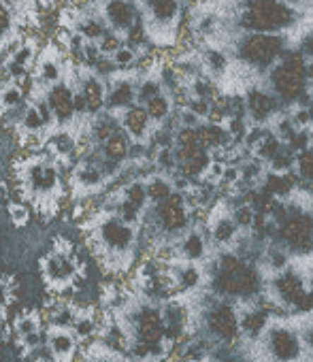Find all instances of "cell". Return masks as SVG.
Listing matches in <instances>:
<instances>
[{
  "mask_svg": "<svg viewBox=\"0 0 313 362\" xmlns=\"http://www.w3.org/2000/svg\"><path fill=\"white\" fill-rule=\"evenodd\" d=\"M73 69V60L64 54V49L56 41H47L30 71V94L28 98L45 96L54 86L64 81L69 71Z\"/></svg>",
  "mask_w": 313,
  "mask_h": 362,
  "instance_id": "6da1fadb",
  "label": "cell"
},
{
  "mask_svg": "<svg viewBox=\"0 0 313 362\" xmlns=\"http://www.w3.org/2000/svg\"><path fill=\"white\" fill-rule=\"evenodd\" d=\"M22 184L28 190H33L28 194V199H33L39 205H45L47 209H58V197H60V177L56 173V168L52 166V162H47L45 158H35L28 162V166L24 168L22 175Z\"/></svg>",
  "mask_w": 313,
  "mask_h": 362,
  "instance_id": "7a4b0ae2",
  "label": "cell"
},
{
  "mask_svg": "<svg viewBox=\"0 0 313 362\" xmlns=\"http://www.w3.org/2000/svg\"><path fill=\"white\" fill-rule=\"evenodd\" d=\"M58 28L60 30H71L75 35H79L85 43H96L109 33L105 28V24L100 22V18L85 5L79 3H69L62 7L60 16H58Z\"/></svg>",
  "mask_w": 313,
  "mask_h": 362,
  "instance_id": "3957f363",
  "label": "cell"
},
{
  "mask_svg": "<svg viewBox=\"0 0 313 362\" xmlns=\"http://www.w3.org/2000/svg\"><path fill=\"white\" fill-rule=\"evenodd\" d=\"M90 9L100 18V22L105 24V28L109 33L122 37L124 43H126L128 33L134 26H141L138 24L141 18H138V11H136L132 0H105V3H100L96 7H90Z\"/></svg>",
  "mask_w": 313,
  "mask_h": 362,
  "instance_id": "277c9868",
  "label": "cell"
},
{
  "mask_svg": "<svg viewBox=\"0 0 313 362\" xmlns=\"http://www.w3.org/2000/svg\"><path fill=\"white\" fill-rule=\"evenodd\" d=\"M73 79H75V64L60 81L45 94V103L52 111L54 119V132L58 130H69L73 124H77V113H75V98H73Z\"/></svg>",
  "mask_w": 313,
  "mask_h": 362,
  "instance_id": "5b68a950",
  "label": "cell"
},
{
  "mask_svg": "<svg viewBox=\"0 0 313 362\" xmlns=\"http://www.w3.org/2000/svg\"><path fill=\"white\" fill-rule=\"evenodd\" d=\"M41 52V43L35 35H26L5 58H3V73L5 79H13L24 83L26 79H30V71L35 66V60Z\"/></svg>",
  "mask_w": 313,
  "mask_h": 362,
  "instance_id": "8992f818",
  "label": "cell"
},
{
  "mask_svg": "<svg viewBox=\"0 0 313 362\" xmlns=\"http://www.w3.org/2000/svg\"><path fill=\"white\" fill-rule=\"evenodd\" d=\"M290 20V9L273 3V0H249V9L243 16V26L249 30H273Z\"/></svg>",
  "mask_w": 313,
  "mask_h": 362,
  "instance_id": "52a82bcc",
  "label": "cell"
},
{
  "mask_svg": "<svg viewBox=\"0 0 313 362\" xmlns=\"http://www.w3.org/2000/svg\"><path fill=\"white\" fill-rule=\"evenodd\" d=\"M75 75L90 115H98L107 107V77L85 64H75Z\"/></svg>",
  "mask_w": 313,
  "mask_h": 362,
  "instance_id": "ba28073f",
  "label": "cell"
},
{
  "mask_svg": "<svg viewBox=\"0 0 313 362\" xmlns=\"http://www.w3.org/2000/svg\"><path fill=\"white\" fill-rule=\"evenodd\" d=\"M256 275L245 269L237 258L226 256L220 264L218 286L228 294H252L256 290Z\"/></svg>",
  "mask_w": 313,
  "mask_h": 362,
  "instance_id": "9c48e42d",
  "label": "cell"
},
{
  "mask_svg": "<svg viewBox=\"0 0 313 362\" xmlns=\"http://www.w3.org/2000/svg\"><path fill=\"white\" fill-rule=\"evenodd\" d=\"M94 241H98V247L102 254V250L107 252H113V254H119L124 250L130 247V241H132V230L117 218H109L102 222V226L96 230L94 235Z\"/></svg>",
  "mask_w": 313,
  "mask_h": 362,
  "instance_id": "30bf717a",
  "label": "cell"
},
{
  "mask_svg": "<svg viewBox=\"0 0 313 362\" xmlns=\"http://www.w3.org/2000/svg\"><path fill=\"white\" fill-rule=\"evenodd\" d=\"M24 37V26L20 24L16 11L5 0H0V62Z\"/></svg>",
  "mask_w": 313,
  "mask_h": 362,
  "instance_id": "8fae6325",
  "label": "cell"
},
{
  "mask_svg": "<svg viewBox=\"0 0 313 362\" xmlns=\"http://www.w3.org/2000/svg\"><path fill=\"white\" fill-rule=\"evenodd\" d=\"M302 71H305L302 60L300 58H290L281 69L275 71V75H273L275 88L285 98H294L302 88Z\"/></svg>",
  "mask_w": 313,
  "mask_h": 362,
  "instance_id": "7c38bea8",
  "label": "cell"
},
{
  "mask_svg": "<svg viewBox=\"0 0 313 362\" xmlns=\"http://www.w3.org/2000/svg\"><path fill=\"white\" fill-rule=\"evenodd\" d=\"M281 49V43L279 39H273V37H252L245 41L241 54L252 60V62H260V64H266L273 60V56Z\"/></svg>",
  "mask_w": 313,
  "mask_h": 362,
  "instance_id": "4fadbf2b",
  "label": "cell"
},
{
  "mask_svg": "<svg viewBox=\"0 0 313 362\" xmlns=\"http://www.w3.org/2000/svg\"><path fill=\"white\" fill-rule=\"evenodd\" d=\"M73 277H75L73 262L66 256H58V254H49L47 256V260H45V279L54 288L62 290V288L71 286Z\"/></svg>",
  "mask_w": 313,
  "mask_h": 362,
  "instance_id": "5bb4252c",
  "label": "cell"
},
{
  "mask_svg": "<svg viewBox=\"0 0 313 362\" xmlns=\"http://www.w3.org/2000/svg\"><path fill=\"white\" fill-rule=\"evenodd\" d=\"M5 3L16 11L24 30L41 28V5L39 0H5Z\"/></svg>",
  "mask_w": 313,
  "mask_h": 362,
  "instance_id": "9a60e30c",
  "label": "cell"
},
{
  "mask_svg": "<svg viewBox=\"0 0 313 362\" xmlns=\"http://www.w3.org/2000/svg\"><path fill=\"white\" fill-rule=\"evenodd\" d=\"M24 100H26L24 83L13 81V79H5L0 83V115H7V113L16 111Z\"/></svg>",
  "mask_w": 313,
  "mask_h": 362,
  "instance_id": "2e32d148",
  "label": "cell"
},
{
  "mask_svg": "<svg viewBox=\"0 0 313 362\" xmlns=\"http://www.w3.org/2000/svg\"><path fill=\"white\" fill-rule=\"evenodd\" d=\"M49 347L58 362H71L75 347H77V339L69 330H62L60 326H56V330L49 334Z\"/></svg>",
  "mask_w": 313,
  "mask_h": 362,
  "instance_id": "e0dca14e",
  "label": "cell"
},
{
  "mask_svg": "<svg viewBox=\"0 0 313 362\" xmlns=\"http://www.w3.org/2000/svg\"><path fill=\"white\" fill-rule=\"evenodd\" d=\"M122 124L132 139H141L149 126V115L143 107H130L122 111Z\"/></svg>",
  "mask_w": 313,
  "mask_h": 362,
  "instance_id": "ac0fdd59",
  "label": "cell"
},
{
  "mask_svg": "<svg viewBox=\"0 0 313 362\" xmlns=\"http://www.w3.org/2000/svg\"><path fill=\"white\" fill-rule=\"evenodd\" d=\"M138 337L151 345V343H158L163 337V320L155 311H143L141 320H138Z\"/></svg>",
  "mask_w": 313,
  "mask_h": 362,
  "instance_id": "d6986e66",
  "label": "cell"
},
{
  "mask_svg": "<svg viewBox=\"0 0 313 362\" xmlns=\"http://www.w3.org/2000/svg\"><path fill=\"white\" fill-rule=\"evenodd\" d=\"M160 218L165 222L167 228L175 230V228H182L184 222H186V214H184V203L179 197H169L167 201H163L160 205Z\"/></svg>",
  "mask_w": 313,
  "mask_h": 362,
  "instance_id": "ffe728a7",
  "label": "cell"
},
{
  "mask_svg": "<svg viewBox=\"0 0 313 362\" xmlns=\"http://www.w3.org/2000/svg\"><path fill=\"white\" fill-rule=\"evenodd\" d=\"M211 328L218 332V334H222V337H226V339H230L235 332H237V317H235V313L228 309V307H220V309H215L213 313H211Z\"/></svg>",
  "mask_w": 313,
  "mask_h": 362,
  "instance_id": "44dd1931",
  "label": "cell"
},
{
  "mask_svg": "<svg viewBox=\"0 0 313 362\" xmlns=\"http://www.w3.org/2000/svg\"><path fill=\"white\" fill-rule=\"evenodd\" d=\"M309 233H311V220L309 218H296V220H290L285 222L281 235L285 241H290L292 245H300L309 239Z\"/></svg>",
  "mask_w": 313,
  "mask_h": 362,
  "instance_id": "7402d4cb",
  "label": "cell"
},
{
  "mask_svg": "<svg viewBox=\"0 0 313 362\" xmlns=\"http://www.w3.org/2000/svg\"><path fill=\"white\" fill-rule=\"evenodd\" d=\"M273 349L281 360H290L298 354V343L290 332H275L273 334Z\"/></svg>",
  "mask_w": 313,
  "mask_h": 362,
  "instance_id": "603a6c76",
  "label": "cell"
},
{
  "mask_svg": "<svg viewBox=\"0 0 313 362\" xmlns=\"http://www.w3.org/2000/svg\"><path fill=\"white\" fill-rule=\"evenodd\" d=\"M105 153L111 158V160H122L126 153H128V143H126V136L115 130L107 141H105Z\"/></svg>",
  "mask_w": 313,
  "mask_h": 362,
  "instance_id": "cb8c5ba5",
  "label": "cell"
},
{
  "mask_svg": "<svg viewBox=\"0 0 313 362\" xmlns=\"http://www.w3.org/2000/svg\"><path fill=\"white\" fill-rule=\"evenodd\" d=\"M75 181L79 184V188H96L100 186V181H102V173L96 168V166H81L77 173H75Z\"/></svg>",
  "mask_w": 313,
  "mask_h": 362,
  "instance_id": "d4e9b609",
  "label": "cell"
},
{
  "mask_svg": "<svg viewBox=\"0 0 313 362\" xmlns=\"http://www.w3.org/2000/svg\"><path fill=\"white\" fill-rule=\"evenodd\" d=\"M109 62L113 64L115 71H124V69H128V66H132V64L136 62V52L132 49V45H126V43H124V45L111 56Z\"/></svg>",
  "mask_w": 313,
  "mask_h": 362,
  "instance_id": "484cf974",
  "label": "cell"
},
{
  "mask_svg": "<svg viewBox=\"0 0 313 362\" xmlns=\"http://www.w3.org/2000/svg\"><path fill=\"white\" fill-rule=\"evenodd\" d=\"M279 290H281V294L290 300V303H300L302 298H305V290H302V286L294 279V277H283L281 281H279Z\"/></svg>",
  "mask_w": 313,
  "mask_h": 362,
  "instance_id": "4316f807",
  "label": "cell"
},
{
  "mask_svg": "<svg viewBox=\"0 0 313 362\" xmlns=\"http://www.w3.org/2000/svg\"><path fill=\"white\" fill-rule=\"evenodd\" d=\"M169 109H171V107H169V98L163 96V94H158L155 98H151V100L147 103V107H145L149 119H165V117L169 115Z\"/></svg>",
  "mask_w": 313,
  "mask_h": 362,
  "instance_id": "83f0119b",
  "label": "cell"
},
{
  "mask_svg": "<svg viewBox=\"0 0 313 362\" xmlns=\"http://www.w3.org/2000/svg\"><path fill=\"white\" fill-rule=\"evenodd\" d=\"M122 45H124V39H122V37H117V35H113V33H107V35L98 41V52H100V56H102L105 60H111V56H113Z\"/></svg>",
  "mask_w": 313,
  "mask_h": 362,
  "instance_id": "f1b7e54d",
  "label": "cell"
},
{
  "mask_svg": "<svg viewBox=\"0 0 313 362\" xmlns=\"http://www.w3.org/2000/svg\"><path fill=\"white\" fill-rule=\"evenodd\" d=\"M196 134H199L201 147H215V145H220L224 141V132L218 126H207V128H203Z\"/></svg>",
  "mask_w": 313,
  "mask_h": 362,
  "instance_id": "f546056e",
  "label": "cell"
},
{
  "mask_svg": "<svg viewBox=\"0 0 313 362\" xmlns=\"http://www.w3.org/2000/svg\"><path fill=\"white\" fill-rule=\"evenodd\" d=\"M249 109L256 113V115H266L271 109H273V100L268 98V96H264V94H260V92H256V94H252L249 96Z\"/></svg>",
  "mask_w": 313,
  "mask_h": 362,
  "instance_id": "4dcf8cb0",
  "label": "cell"
},
{
  "mask_svg": "<svg viewBox=\"0 0 313 362\" xmlns=\"http://www.w3.org/2000/svg\"><path fill=\"white\" fill-rule=\"evenodd\" d=\"M37 317H33L30 313H22L18 320H16V328L22 337H33L37 334Z\"/></svg>",
  "mask_w": 313,
  "mask_h": 362,
  "instance_id": "1f68e13d",
  "label": "cell"
},
{
  "mask_svg": "<svg viewBox=\"0 0 313 362\" xmlns=\"http://www.w3.org/2000/svg\"><path fill=\"white\" fill-rule=\"evenodd\" d=\"M113 132H115V126H113L111 122H107V119H98V117H96V122H94V126H92V134H94V139H96V141L105 143Z\"/></svg>",
  "mask_w": 313,
  "mask_h": 362,
  "instance_id": "d6a6232c",
  "label": "cell"
},
{
  "mask_svg": "<svg viewBox=\"0 0 313 362\" xmlns=\"http://www.w3.org/2000/svg\"><path fill=\"white\" fill-rule=\"evenodd\" d=\"M149 197L155 199V201H167L169 199V186L165 181H153L149 186Z\"/></svg>",
  "mask_w": 313,
  "mask_h": 362,
  "instance_id": "836d02e7",
  "label": "cell"
},
{
  "mask_svg": "<svg viewBox=\"0 0 313 362\" xmlns=\"http://www.w3.org/2000/svg\"><path fill=\"white\" fill-rule=\"evenodd\" d=\"M298 166H300V173L307 177V179H313V153H302L298 158Z\"/></svg>",
  "mask_w": 313,
  "mask_h": 362,
  "instance_id": "e575fe53",
  "label": "cell"
},
{
  "mask_svg": "<svg viewBox=\"0 0 313 362\" xmlns=\"http://www.w3.org/2000/svg\"><path fill=\"white\" fill-rule=\"evenodd\" d=\"M186 254H188L190 258H199V256L203 254V241H201L199 237L188 239V241H186Z\"/></svg>",
  "mask_w": 313,
  "mask_h": 362,
  "instance_id": "d590c367",
  "label": "cell"
},
{
  "mask_svg": "<svg viewBox=\"0 0 313 362\" xmlns=\"http://www.w3.org/2000/svg\"><path fill=\"white\" fill-rule=\"evenodd\" d=\"M11 218H13V222L18 226H24L26 220H28V214H26V209L22 205H11Z\"/></svg>",
  "mask_w": 313,
  "mask_h": 362,
  "instance_id": "8d00e7d4",
  "label": "cell"
},
{
  "mask_svg": "<svg viewBox=\"0 0 313 362\" xmlns=\"http://www.w3.org/2000/svg\"><path fill=\"white\" fill-rule=\"evenodd\" d=\"M230 235H232V224H228V222H222V224L215 228V237H218L220 241H226Z\"/></svg>",
  "mask_w": 313,
  "mask_h": 362,
  "instance_id": "74e56055",
  "label": "cell"
},
{
  "mask_svg": "<svg viewBox=\"0 0 313 362\" xmlns=\"http://www.w3.org/2000/svg\"><path fill=\"white\" fill-rule=\"evenodd\" d=\"M88 362H126V360H122V358H117V356H111V354H107V356L98 354V356H92Z\"/></svg>",
  "mask_w": 313,
  "mask_h": 362,
  "instance_id": "f35d334b",
  "label": "cell"
},
{
  "mask_svg": "<svg viewBox=\"0 0 313 362\" xmlns=\"http://www.w3.org/2000/svg\"><path fill=\"white\" fill-rule=\"evenodd\" d=\"M262 320H264V315H262V313H260V315H252V317L247 320V324H245V326H247L249 330H258V328H260V324H262Z\"/></svg>",
  "mask_w": 313,
  "mask_h": 362,
  "instance_id": "ab89813d",
  "label": "cell"
},
{
  "mask_svg": "<svg viewBox=\"0 0 313 362\" xmlns=\"http://www.w3.org/2000/svg\"><path fill=\"white\" fill-rule=\"evenodd\" d=\"M237 220H239V224H252V211L249 209L237 211Z\"/></svg>",
  "mask_w": 313,
  "mask_h": 362,
  "instance_id": "60d3db41",
  "label": "cell"
},
{
  "mask_svg": "<svg viewBox=\"0 0 313 362\" xmlns=\"http://www.w3.org/2000/svg\"><path fill=\"white\" fill-rule=\"evenodd\" d=\"M298 307L300 309H311L313 307V294H305V298L298 303Z\"/></svg>",
  "mask_w": 313,
  "mask_h": 362,
  "instance_id": "b9f144b4",
  "label": "cell"
},
{
  "mask_svg": "<svg viewBox=\"0 0 313 362\" xmlns=\"http://www.w3.org/2000/svg\"><path fill=\"white\" fill-rule=\"evenodd\" d=\"M58 3H60V0H39L41 9H52V7H56Z\"/></svg>",
  "mask_w": 313,
  "mask_h": 362,
  "instance_id": "7bdbcfd3",
  "label": "cell"
},
{
  "mask_svg": "<svg viewBox=\"0 0 313 362\" xmlns=\"http://www.w3.org/2000/svg\"><path fill=\"white\" fill-rule=\"evenodd\" d=\"M160 162H163V164H171V160H169V151H163V153H160Z\"/></svg>",
  "mask_w": 313,
  "mask_h": 362,
  "instance_id": "ee69618b",
  "label": "cell"
},
{
  "mask_svg": "<svg viewBox=\"0 0 313 362\" xmlns=\"http://www.w3.org/2000/svg\"><path fill=\"white\" fill-rule=\"evenodd\" d=\"M307 52H309V54L313 56V39H311V41L307 43Z\"/></svg>",
  "mask_w": 313,
  "mask_h": 362,
  "instance_id": "f6af8a7d",
  "label": "cell"
},
{
  "mask_svg": "<svg viewBox=\"0 0 313 362\" xmlns=\"http://www.w3.org/2000/svg\"><path fill=\"white\" fill-rule=\"evenodd\" d=\"M0 322H3V307H0Z\"/></svg>",
  "mask_w": 313,
  "mask_h": 362,
  "instance_id": "bcb514c9",
  "label": "cell"
}]
</instances>
